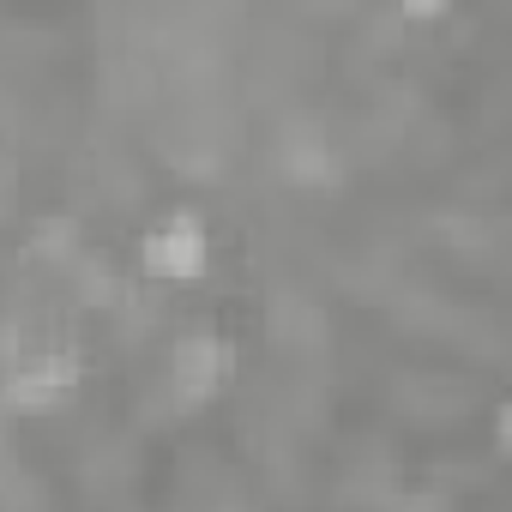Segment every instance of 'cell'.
<instances>
[{"label":"cell","instance_id":"1","mask_svg":"<svg viewBox=\"0 0 512 512\" xmlns=\"http://www.w3.org/2000/svg\"><path fill=\"white\" fill-rule=\"evenodd\" d=\"M211 260H217V241H211V223H205V205H169L163 217H151L133 241V266L145 284H163V290H187V284H205L211 278Z\"/></svg>","mask_w":512,"mask_h":512}]
</instances>
